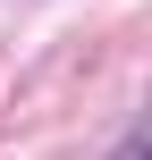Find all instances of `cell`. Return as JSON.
<instances>
[{
    "mask_svg": "<svg viewBox=\"0 0 152 160\" xmlns=\"http://www.w3.org/2000/svg\"><path fill=\"white\" fill-rule=\"evenodd\" d=\"M118 160H144V135H127V143H118Z\"/></svg>",
    "mask_w": 152,
    "mask_h": 160,
    "instance_id": "cell-1",
    "label": "cell"
}]
</instances>
